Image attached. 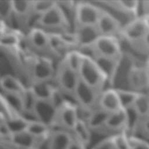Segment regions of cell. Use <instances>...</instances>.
Returning a JSON list of instances; mask_svg holds the SVG:
<instances>
[{
  "label": "cell",
  "mask_w": 149,
  "mask_h": 149,
  "mask_svg": "<svg viewBox=\"0 0 149 149\" xmlns=\"http://www.w3.org/2000/svg\"><path fill=\"white\" fill-rule=\"evenodd\" d=\"M57 108L49 100H36L32 110L33 119L52 128L55 126Z\"/></svg>",
  "instance_id": "obj_11"
},
{
  "label": "cell",
  "mask_w": 149,
  "mask_h": 149,
  "mask_svg": "<svg viewBox=\"0 0 149 149\" xmlns=\"http://www.w3.org/2000/svg\"><path fill=\"white\" fill-rule=\"evenodd\" d=\"M28 87L37 100L50 101L55 85L53 80L34 81H30Z\"/></svg>",
  "instance_id": "obj_22"
},
{
  "label": "cell",
  "mask_w": 149,
  "mask_h": 149,
  "mask_svg": "<svg viewBox=\"0 0 149 149\" xmlns=\"http://www.w3.org/2000/svg\"><path fill=\"white\" fill-rule=\"evenodd\" d=\"M68 149H86V146L73 137Z\"/></svg>",
  "instance_id": "obj_41"
},
{
  "label": "cell",
  "mask_w": 149,
  "mask_h": 149,
  "mask_svg": "<svg viewBox=\"0 0 149 149\" xmlns=\"http://www.w3.org/2000/svg\"><path fill=\"white\" fill-rule=\"evenodd\" d=\"M13 19L12 1H0V20L9 25Z\"/></svg>",
  "instance_id": "obj_33"
},
{
  "label": "cell",
  "mask_w": 149,
  "mask_h": 149,
  "mask_svg": "<svg viewBox=\"0 0 149 149\" xmlns=\"http://www.w3.org/2000/svg\"><path fill=\"white\" fill-rule=\"evenodd\" d=\"M93 56L114 58H122V49L118 37L100 36L88 48Z\"/></svg>",
  "instance_id": "obj_6"
},
{
  "label": "cell",
  "mask_w": 149,
  "mask_h": 149,
  "mask_svg": "<svg viewBox=\"0 0 149 149\" xmlns=\"http://www.w3.org/2000/svg\"><path fill=\"white\" fill-rule=\"evenodd\" d=\"M146 67L147 69V70L149 71V55H147V58L146 60Z\"/></svg>",
  "instance_id": "obj_44"
},
{
  "label": "cell",
  "mask_w": 149,
  "mask_h": 149,
  "mask_svg": "<svg viewBox=\"0 0 149 149\" xmlns=\"http://www.w3.org/2000/svg\"><path fill=\"white\" fill-rule=\"evenodd\" d=\"M122 108L126 109L132 107L140 93L130 89L115 88Z\"/></svg>",
  "instance_id": "obj_29"
},
{
  "label": "cell",
  "mask_w": 149,
  "mask_h": 149,
  "mask_svg": "<svg viewBox=\"0 0 149 149\" xmlns=\"http://www.w3.org/2000/svg\"><path fill=\"white\" fill-rule=\"evenodd\" d=\"M102 8L90 2L77 1L74 13L75 26H95L101 15Z\"/></svg>",
  "instance_id": "obj_7"
},
{
  "label": "cell",
  "mask_w": 149,
  "mask_h": 149,
  "mask_svg": "<svg viewBox=\"0 0 149 149\" xmlns=\"http://www.w3.org/2000/svg\"><path fill=\"white\" fill-rule=\"evenodd\" d=\"M147 28L148 30H149V13L144 14L143 15H140Z\"/></svg>",
  "instance_id": "obj_43"
},
{
  "label": "cell",
  "mask_w": 149,
  "mask_h": 149,
  "mask_svg": "<svg viewBox=\"0 0 149 149\" xmlns=\"http://www.w3.org/2000/svg\"><path fill=\"white\" fill-rule=\"evenodd\" d=\"M136 47L147 55H149V30H147L141 41Z\"/></svg>",
  "instance_id": "obj_40"
},
{
  "label": "cell",
  "mask_w": 149,
  "mask_h": 149,
  "mask_svg": "<svg viewBox=\"0 0 149 149\" xmlns=\"http://www.w3.org/2000/svg\"><path fill=\"white\" fill-rule=\"evenodd\" d=\"M91 131L85 121L79 119L71 133L74 138L87 146L89 144L91 139Z\"/></svg>",
  "instance_id": "obj_25"
},
{
  "label": "cell",
  "mask_w": 149,
  "mask_h": 149,
  "mask_svg": "<svg viewBox=\"0 0 149 149\" xmlns=\"http://www.w3.org/2000/svg\"><path fill=\"white\" fill-rule=\"evenodd\" d=\"M130 149H149V143L134 136H129Z\"/></svg>",
  "instance_id": "obj_37"
},
{
  "label": "cell",
  "mask_w": 149,
  "mask_h": 149,
  "mask_svg": "<svg viewBox=\"0 0 149 149\" xmlns=\"http://www.w3.org/2000/svg\"><path fill=\"white\" fill-rule=\"evenodd\" d=\"M79 80L77 72L69 66L62 58L56 66L53 79L56 87L66 95L72 97Z\"/></svg>",
  "instance_id": "obj_4"
},
{
  "label": "cell",
  "mask_w": 149,
  "mask_h": 149,
  "mask_svg": "<svg viewBox=\"0 0 149 149\" xmlns=\"http://www.w3.org/2000/svg\"><path fill=\"white\" fill-rule=\"evenodd\" d=\"M0 149H10V148H9L8 147H7L6 146H2V145H0Z\"/></svg>",
  "instance_id": "obj_45"
},
{
  "label": "cell",
  "mask_w": 149,
  "mask_h": 149,
  "mask_svg": "<svg viewBox=\"0 0 149 149\" xmlns=\"http://www.w3.org/2000/svg\"><path fill=\"white\" fill-rule=\"evenodd\" d=\"M4 122L10 134L26 131L29 119L21 115L8 117L5 119Z\"/></svg>",
  "instance_id": "obj_28"
},
{
  "label": "cell",
  "mask_w": 149,
  "mask_h": 149,
  "mask_svg": "<svg viewBox=\"0 0 149 149\" xmlns=\"http://www.w3.org/2000/svg\"><path fill=\"white\" fill-rule=\"evenodd\" d=\"M149 72V71H148ZM148 89H149V76H148Z\"/></svg>",
  "instance_id": "obj_46"
},
{
  "label": "cell",
  "mask_w": 149,
  "mask_h": 149,
  "mask_svg": "<svg viewBox=\"0 0 149 149\" xmlns=\"http://www.w3.org/2000/svg\"><path fill=\"white\" fill-rule=\"evenodd\" d=\"M52 127L35 119L30 120L26 131L41 140H47L52 131Z\"/></svg>",
  "instance_id": "obj_27"
},
{
  "label": "cell",
  "mask_w": 149,
  "mask_h": 149,
  "mask_svg": "<svg viewBox=\"0 0 149 149\" xmlns=\"http://www.w3.org/2000/svg\"><path fill=\"white\" fill-rule=\"evenodd\" d=\"M78 120L76 105L67 101L57 109L55 126L71 132Z\"/></svg>",
  "instance_id": "obj_10"
},
{
  "label": "cell",
  "mask_w": 149,
  "mask_h": 149,
  "mask_svg": "<svg viewBox=\"0 0 149 149\" xmlns=\"http://www.w3.org/2000/svg\"><path fill=\"white\" fill-rule=\"evenodd\" d=\"M133 108L143 118L149 115V95L140 93L133 105Z\"/></svg>",
  "instance_id": "obj_31"
},
{
  "label": "cell",
  "mask_w": 149,
  "mask_h": 149,
  "mask_svg": "<svg viewBox=\"0 0 149 149\" xmlns=\"http://www.w3.org/2000/svg\"><path fill=\"white\" fill-rule=\"evenodd\" d=\"M13 19L23 28H29L34 17L33 13V1H12Z\"/></svg>",
  "instance_id": "obj_16"
},
{
  "label": "cell",
  "mask_w": 149,
  "mask_h": 149,
  "mask_svg": "<svg viewBox=\"0 0 149 149\" xmlns=\"http://www.w3.org/2000/svg\"><path fill=\"white\" fill-rule=\"evenodd\" d=\"M92 149H115L111 136L100 141Z\"/></svg>",
  "instance_id": "obj_39"
},
{
  "label": "cell",
  "mask_w": 149,
  "mask_h": 149,
  "mask_svg": "<svg viewBox=\"0 0 149 149\" xmlns=\"http://www.w3.org/2000/svg\"><path fill=\"white\" fill-rule=\"evenodd\" d=\"M110 113L96 107L94 108L86 122L91 130H102Z\"/></svg>",
  "instance_id": "obj_24"
},
{
  "label": "cell",
  "mask_w": 149,
  "mask_h": 149,
  "mask_svg": "<svg viewBox=\"0 0 149 149\" xmlns=\"http://www.w3.org/2000/svg\"><path fill=\"white\" fill-rule=\"evenodd\" d=\"M27 87L17 77L6 74L0 77V89L2 93L15 94L23 95Z\"/></svg>",
  "instance_id": "obj_20"
},
{
  "label": "cell",
  "mask_w": 149,
  "mask_h": 149,
  "mask_svg": "<svg viewBox=\"0 0 149 149\" xmlns=\"http://www.w3.org/2000/svg\"><path fill=\"white\" fill-rule=\"evenodd\" d=\"M125 110L126 112V124L124 132L128 136H133V133L138 129L141 118L133 107Z\"/></svg>",
  "instance_id": "obj_30"
},
{
  "label": "cell",
  "mask_w": 149,
  "mask_h": 149,
  "mask_svg": "<svg viewBox=\"0 0 149 149\" xmlns=\"http://www.w3.org/2000/svg\"><path fill=\"white\" fill-rule=\"evenodd\" d=\"M56 3V1H33V13L36 19L52 8Z\"/></svg>",
  "instance_id": "obj_35"
},
{
  "label": "cell",
  "mask_w": 149,
  "mask_h": 149,
  "mask_svg": "<svg viewBox=\"0 0 149 149\" xmlns=\"http://www.w3.org/2000/svg\"><path fill=\"white\" fill-rule=\"evenodd\" d=\"M73 139L71 132L61 129L52 130L47 138V149H68Z\"/></svg>",
  "instance_id": "obj_19"
},
{
  "label": "cell",
  "mask_w": 149,
  "mask_h": 149,
  "mask_svg": "<svg viewBox=\"0 0 149 149\" xmlns=\"http://www.w3.org/2000/svg\"><path fill=\"white\" fill-rule=\"evenodd\" d=\"M9 139L11 143L23 149H36V147L42 140L35 137L26 130L10 134Z\"/></svg>",
  "instance_id": "obj_23"
},
{
  "label": "cell",
  "mask_w": 149,
  "mask_h": 149,
  "mask_svg": "<svg viewBox=\"0 0 149 149\" xmlns=\"http://www.w3.org/2000/svg\"><path fill=\"white\" fill-rule=\"evenodd\" d=\"M97 107L110 113L122 109L115 88L104 89L100 93Z\"/></svg>",
  "instance_id": "obj_18"
},
{
  "label": "cell",
  "mask_w": 149,
  "mask_h": 149,
  "mask_svg": "<svg viewBox=\"0 0 149 149\" xmlns=\"http://www.w3.org/2000/svg\"></svg>",
  "instance_id": "obj_47"
},
{
  "label": "cell",
  "mask_w": 149,
  "mask_h": 149,
  "mask_svg": "<svg viewBox=\"0 0 149 149\" xmlns=\"http://www.w3.org/2000/svg\"><path fill=\"white\" fill-rule=\"evenodd\" d=\"M81 55L82 54L80 51L73 49L68 51L62 58L69 66L77 72L81 61Z\"/></svg>",
  "instance_id": "obj_34"
},
{
  "label": "cell",
  "mask_w": 149,
  "mask_h": 149,
  "mask_svg": "<svg viewBox=\"0 0 149 149\" xmlns=\"http://www.w3.org/2000/svg\"><path fill=\"white\" fill-rule=\"evenodd\" d=\"M81 54V61L77 70L79 79L99 92H101L104 90L107 83L105 77L92 56Z\"/></svg>",
  "instance_id": "obj_3"
},
{
  "label": "cell",
  "mask_w": 149,
  "mask_h": 149,
  "mask_svg": "<svg viewBox=\"0 0 149 149\" xmlns=\"http://www.w3.org/2000/svg\"><path fill=\"white\" fill-rule=\"evenodd\" d=\"M20 40L21 38L19 34L8 30L0 36V46L7 48L16 47Z\"/></svg>",
  "instance_id": "obj_32"
},
{
  "label": "cell",
  "mask_w": 149,
  "mask_h": 149,
  "mask_svg": "<svg viewBox=\"0 0 149 149\" xmlns=\"http://www.w3.org/2000/svg\"><path fill=\"white\" fill-rule=\"evenodd\" d=\"M24 40L34 54L52 59L59 56L52 47L49 33L39 27L32 26L30 27L24 37Z\"/></svg>",
  "instance_id": "obj_1"
},
{
  "label": "cell",
  "mask_w": 149,
  "mask_h": 149,
  "mask_svg": "<svg viewBox=\"0 0 149 149\" xmlns=\"http://www.w3.org/2000/svg\"><path fill=\"white\" fill-rule=\"evenodd\" d=\"M137 130L149 139V115L141 119Z\"/></svg>",
  "instance_id": "obj_38"
},
{
  "label": "cell",
  "mask_w": 149,
  "mask_h": 149,
  "mask_svg": "<svg viewBox=\"0 0 149 149\" xmlns=\"http://www.w3.org/2000/svg\"><path fill=\"white\" fill-rule=\"evenodd\" d=\"M49 33L68 31L70 24L62 8L56 3L48 11L36 18L34 24Z\"/></svg>",
  "instance_id": "obj_2"
},
{
  "label": "cell",
  "mask_w": 149,
  "mask_h": 149,
  "mask_svg": "<svg viewBox=\"0 0 149 149\" xmlns=\"http://www.w3.org/2000/svg\"><path fill=\"white\" fill-rule=\"evenodd\" d=\"M115 149H130L129 136L122 131L111 136Z\"/></svg>",
  "instance_id": "obj_36"
},
{
  "label": "cell",
  "mask_w": 149,
  "mask_h": 149,
  "mask_svg": "<svg viewBox=\"0 0 149 149\" xmlns=\"http://www.w3.org/2000/svg\"><path fill=\"white\" fill-rule=\"evenodd\" d=\"M140 6L142 8L143 10V13L141 15L149 13V1L140 2Z\"/></svg>",
  "instance_id": "obj_42"
},
{
  "label": "cell",
  "mask_w": 149,
  "mask_h": 149,
  "mask_svg": "<svg viewBox=\"0 0 149 149\" xmlns=\"http://www.w3.org/2000/svg\"><path fill=\"white\" fill-rule=\"evenodd\" d=\"M149 72L146 66H132L127 74V83L130 90L144 93L143 91L148 89Z\"/></svg>",
  "instance_id": "obj_13"
},
{
  "label": "cell",
  "mask_w": 149,
  "mask_h": 149,
  "mask_svg": "<svg viewBox=\"0 0 149 149\" xmlns=\"http://www.w3.org/2000/svg\"><path fill=\"white\" fill-rule=\"evenodd\" d=\"M100 93L79 79L72 97L75 100L77 105L88 109H94L97 107Z\"/></svg>",
  "instance_id": "obj_9"
},
{
  "label": "cell",
  "mask_w": 149,
  "mask_h": 149,
  "mask_svg": "<svg viewBox=\"0 0 149 149\" xmlns=\"http://www.w3.org/2000/svg\"><path fill=\"white\" fill-rule=\"evenodd\" d=\"M126 124V112L124 109H120L111 113L107 120L103 130L114 133L124 131Z\"/></svg>",
  "instance_id": "obj_21"
},
{
  "label": "cell",
  "mask_w": 149,
  "mask_h": 149,
  "mask_svg": "<svg viewBox=\"0 0 149 149\" xmlns=\"http://www.w3.org/2000/svg\"><path fill=\"white\" fill-rule=\"evenodd\" d=\"M147 30L141 16H139L129 20L122 26L119 37L136 47L141 41Z\"/></svg>",
  "instance_id": "obj_8"
},
{
  "label": "cell",
  "mask_w": 149,
  "mask_h": 149,
  "mask_svg": "<svg viewBox=\"0 0 149 149\" xmlns=\"http://www.w3.org/2000/svg\"><path fill=\"white\" fill-rule=\"evenodd\" d=\"M95 26L100 36L118 37L123 25L115 16L102 8L101 15Z\"/></svg>",
  "instance_id": "obj_12"
},
{
  "label": "cell",
  "mask_w": 149,
  "mask_h": 149,
  "mask_svg": "<svg viewBox=\"0 0 149 149\" xmlns=\"http://www.w3.org/2000/svg\"><path fill=\"white\" fill-rule=\"evenodd\" d=\"M34 55L29 68L30 81L53 80L56 70L54 59L45 56Z\"/></svg>",
  "instance_id": "obj_5"
},
{
  "label": "cell",
  "mask_w": 149,
  "mask_h": 149,
  "mask_svg": "<svg viewBox=\"0 0 149 149\" xmlns=\"http://www.w3.org/2000/svg\"><path fill=\"white\" fill-rule=\"evenodd\" d=\"M73 33L76 47L81 50L90 47L100 36L95 26H75Z\"/></svg>",
  "instance_id": "obj_14"
},
{
  "label": "cell",
  "mask_w": 149,
  "mask_h": 149,
  "mask_svg": "<svg viewBox=\"0 0 149 149\" xmlns=\"http://www.w3.org/2000/svg\"><path fill=\"white\" fill-rule=\"evenodd\" d=\"M3 100L6 106L16 115L23 116L24 113L23 95L3 93Z\"/></svg>",
  "instance_id": "obj_26"
},
{
  "label": "cell",
  "mask_w": 149,
  "mask_h": 149,
  "mask_svg": "<svg viewBox=\"0 0 149 149\" xmlns=\"http://www.w3.org/2000/svg\"><path fill=\"white\" fill-rule=\"evenodd\" d=\"M109 9L124 15L130 20L136 18L139 15L140 2L137 1H98Z\"/></svg>",
  "instance_id": "obj_15"
},
{
  "label": "cell",
  "mask_w": 149,
  "mask_h": 149,
  "mask_svg": "<svg viewBox=\"0 0 149 149\" xmlns=\"http://www.w3.org/2000/svg\"><path fill=\"white\" fill-rule=\"evenodd\" d=\"M92 58L105 77L107 83L112 84L116 76L121 58L101 56H93Z\"/></svg>",
  "instance_id": "obj_17"
}]
</instances>
